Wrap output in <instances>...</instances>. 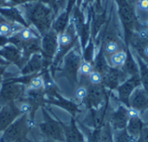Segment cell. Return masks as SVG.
<instances>
[{
	"label": "cell",
	"instance_id": "cell-1",
	"mask_svg": "<svg viewBox=\"0 0 148 142\" xmlns=\"http://www.w3.org/2000/svg\"><path fill=\"white\" fill-rule=\"evenodd\" d=\"M27 20L32 23L41 36L51 29L56 13L52 8L39 0L23 4Z\"/></svg>",
	"mask_w": 148,
	"mask_h": 142
},
{
	"label": "cell",
	"instance_id": "cell-2",
	"mask_svg": "<svg viewBox=\"0 0 148 142\" xmlns=\"http://www.w3.org/2000/svg\"><path fill=\"white\" fill-rule=\"evenodd\" d=\"M34 126L29 115H22L3 132L0 142H28V134Z\"/></svg>",
	"mask_w": 148,
	"mask_h": 142
},
{
	"label": "cell",
	"instance_id": "cell-3",
	"mask_svg": "<svg viewBox=\"0 0 148 142\" xmlns=\"http://www.w3.org/2000/svg\"><path fill=\"white\" fill-rule=\"evenodd\" d=\"M63 66L62 68H57L56 71L57 73V77H64L67 79L69 83L72 88H75L78 84V72L80 65L82 62V56L80 49L75 46L63 57Z\"/></svg>",
	"mask_w": 148,
	"mask_h": 142
},
{
	"label": "cell",
	"instance_id": "cell-4",
	"mask_svg": "<svg viewBox=\"0 0 148 142\" xmlns=\"http://www.w3.org/2000/svg\"><path fill=\"white\" fill-rule=\"evenodd\" d=\"M42 115L43 121L38 124L41 134L47 139L57 142H65L64 133L60 124L59 118H52L45 107L42 108Z\"/></svg>",
	"mask_w": 148,
	"mask_h": 142
},
{
	"label": "cell",
	"instance_id": "cell-5",
	"mask_svg": "<svg viewBox=\"0 0 148 142\" xmlns=\"http://www.w3.org/2000/svg\"><path fill=\"white\" fill-rule=\"evenodd\" d=\"M58 49V35L51 29L41 38V51L45 69H49Z\"/></svg>",
	"mask_w": 148,
	"mask_h": 142
},
{
	"label": "cell",
	"instance_id": "cell-6",
	"mask_svg": "<svg viewBox=\"0 0 148 142\" xmlns=\"http://www.w3.org/2000/svg\"><path fill=\"white\" fill-rule=\"evenodd\" d=\"M26 87L23 84L13 82L7 78L1 81L0 107L17 102L23 96Z\"/></svg>",
	"mask_w": 148,
	"mask_h": 142
},
{
	"label": "cell",
	"instance_id": "cell-7",
	"mask_svg": "<svg viewBox=\"0 0 148 142\" xmlns=\"http://www.w3.org/2000/svg\"><path fill=\"white\" fill-rule=\"evenodd\" d=\"M19 100L25 102L29 107V119L32 121H35V115L36 111L39 108L46 106V95L42 89H28L26 88L25 93L22 98Z\"/></svg>",
	"mask_w": 148,
	"mask_h": 142
},
{
	"label": "cell",
	"instance_id": "cell-8",
	"mask_svg": "<svg viewBox=\"0 0 148 142\" xmlns=\"http://www.w3.org/2000/svg\"><path fill=\"white\" fill-rule=\"evenodd\" d=\"M46 105H54L58 108H61L67 111L69 114H70L71 117L75 118L76 114L81 112L78 104H76L75 102L71 100L63 97L60 93V89L55 90L46 96Z\"/></svg>",
	"mask_w": 148,
	"mask_h": 142
},
{
	"label": "cell",
	"instance_id": "cell-9",
	"mask_svg": "<svg viewBox=\"0 0 148 142\" xmlns=\"http://www.w3.org/2000/svg\"><path fill=\"white\" fill-rule=\"evenodd\" d=\"M116 2L118 3L120 16L126 29V37L127 39H130L133 34L132 30L136 26L135 12L127 0H116Z\"/></svg>",
	"mask_w": 148,
	"mask_h": 142
},
{
	"label": "cell",
	"instance_id": "cell-10",
	"mask_svg": "<svg viewBox=\"0 0 148 142\" xmlns=\"http://www.w3.org/2000/svg\"><path fill=\"white\" fill-rule=\"evenodd\" d=\"M23 114L16 102H11L0 108V133L8 128Z\"/></svg>",
	"mask_w": 148,
	"mask_h": 142
},
{
	"label": "cell",
	"instance_id": "cell-11",
	"mask_svg": "<svg viewBox=\"0 0 148 142\" xmlns=\"http://www.w3.org/2000/svg\"><path fill=\"white\" fill-rule=\"evenodd\" d=\"M0 56L9 63L15 64L20 70L25 65L22 51L13 44H7L0 48Z\"/></svg>",
	"mask_w": 148,
	"mask_h": 142
},
{
	"label": "cell",
	"instance_id": "cell-12",
	"mask_svg": "<svg viewBox=\"0 0 148 142\" xmlns=\"http://www.w3.org/2000/svg\"><path fill=\"white\" fill-rule=\"evenodd\" d=\"M104 89L101 84L92 85L88 84V95L83 101L88 109L98 108L104 98Z\"/></svg>",
	"mask_w": 148,
	"mask_h": 142
},
{
	"label": "cell",
	"instance_id": "cell-13",
	"mask_svg": "<svg viewBox=\"0 0 148 142\" xmlns=\"http://www.w3.org/2000/svg\"><path fill=\"white\" fill-rule=\"evenodd\" d=\"M59 121L64 133L65 142H85L84 136L80 131L75 117H71L69 124H65L60 119Z\"/></svg>",
	"mask_w": 148,
	"mask_h": 142
},
{
	"label": "cell",
	"instance_id": "cell-14",
	"mask_svg": "<svg viewBox=\"0 0 148 142\" xmlns=\"http://www.w3.org/2000/svg\"><path fill=\"white\" fill-rule=\"evenodd\" d=\"M43 69H45L44 67L43 60L41 54L37 53L30 56V58L28 60V62L20 70V75H25L37 74L42 71Z\"/></svg>",
	"mask_w": 148,
	"mask_h": 142
},
{
	"label": "cell",
	"instance_id": "cell-15",
	"mask_svg": "<svg viewBox=\"0 0 148 142\" xmlns=\"http://www.w3.org/2000/svg\"><path fill=\"white\" fill-rule=\"evenodd\" d=\"M140 84V78L136 74L133 77H131L129 80L125 82L119 88V95L121 100L127 106H130L129 104V96L131 95L134 89L138 87Z\"/></svg>",
	"mask_w": 148,
	"mask_h": 142
},
{
	"label": "cell",
	"instance_id": "cell-16",
	"mask_svg": "<svg viewBox=\"0 0 148 142\" xmlns=\"http://www.w3.org/2000/svg\"><path fill=\"white\" fill-rule=\"evenodd\" d=\"M0 15L10 23H17L24 27H29L26 20L22 16L19 10L14 7L0 8Z\"/></svg>",
	"mask_w": 148,
	"mask_h": 142
},
{
	"label": "cell",
	"instance_id": "cell-17",
	"mask_svg": "<svg viewBox=\"0 0 148 142\" xmlns=\"http://www.w3.org/2000/svg\"><path fill=\"white\" fill-rule=\"evenodd\" d=\"M129 121V117L127 115V109L124 107H120L119 109L114 113L113 116L111 117V124L114 129L123 130L126 129Z\"/></svg>",
	"mask_w": 148,
	"mask_h": 142
},
{
	"label": "cell",
	"instance_id": "cell-18",
	"mask_svg": "<svg viewBox=\"0 0 148 142\" xmlns=\"http://www.w3.org/2000/svg\"><path fill=\"white\" fill-rule=\"evenodd\" d=\"M131 107L140 111L146 110L148 108V95L145 89L137 88L134 93Z\"/></svg>",
	"mask_w": 148,
	"mask_h": 142
},
{
	"label": "cell",
	"instance_id": "cell-19",
	"mask_svg": "<svg viewBox=\"0 0 148 142\" xmlns=\"http://www.w3.org/2000/svg\"><path fill=\"white\" fill-rule=\"evenodd\" d=\"M69 15L70 13L67 10L62 12L53 22L51 29L57 34L60 35L63 33L69 23Z\"/></svg>",
	"mask_w": 148,
	"mask_h": 142
},
{
	"label": "cell",
	"instance_id": "cell-20",
	"mask_svg": "<svg viewBox=\"0 0 148 142\" xmlns=\"http://www.w3.org/2000/svg\"><path fill=\"white\" fill-rule=\"evenodd\" d=\"M125 74L118 69H108V71L103 75V81L106 82V84L110 88H114L117 86L119 82H121L123 80V75Z\"/></svg>",
	"mask_w": 148,
	"mask_h": 142
},
{
	"label": "cell",
	"instance_id": "cell-21",
	"mask_svg": "<svg viewBox=\"0 0 148 142\" xmlns=\"http://www.w3.org/2000/svg\"><path fill=\"white\" fill-rule=\"evenodd\" d=\"M143 128V122L141 121L140 117L129 119L128 124L127 126V131L134 139H137L140 137Z\"/></svg>",
	"mask_w": 148,
	"mask_h": 142
},
{
	"label": "cell",
	"instance_id": "cell-22",
	"mask_svg": "<svg viewBox=\"0 0 148 142\" xmlns=\"http://www.w3.org/2000/svg\"><path fill=\"white\" fill-rule=\"evenodd\" d=\"M127 59V54L123 50H119L110 56V63L114 67H121L125 64Z\"/></svg>",
	"mask_w": 148,
	"mask_h": 142
},
{
	"label": "cell",
	"instance_id": "cell-23",
	"mask_svg": "<svg viewBox=\"0 0 148 142\" xmlns=\"http://www.w3.org/2000/svg\"><path fill=\"white\" fill-rule=\"evenodd\" d=\"M138 62L140 64V82L143 84L144 89L146 90V92L148 95V69L147 67L144 64V62H142L140 57H138Z\"/></svg>",
	"mask_w": 148,
	"mask_h": 142
},
{
	"label": "cell",
	"instance_id": "cell-24",
	"mask_svg": "<svg viewBox=\"0 0 148 142\" xmlns=\"http://www.w3.org/2000/svg\"><path fill=\"white\" fill-rule=\"evenodd\" d=\"M104 22H105V13H103L101 15H98L94 17L93 23H92V35L94 37L98 34V32Z\"/></svg>",
	"mask_w": 148,
	"mask_h": 142
},
{
	"label": "cell",
	"instance_id": "cell-25",
	"mask_svg": "<svg viewBox=\"0 0 148 142\" xmlns=\"http://www.w3.org/2000/svg\"><path fill=\"white\" fill-rule=\"evenodd\" d=\"M42 71H41L40 73H38L30 81V82L26 87V88H28V89H42V88H43V81H42Z\"/></svg>",
	"mask_w": 148,
	"mask_h": 142
},
{
	"label": "cell",
	"instance_id": "cell-26",
	"mask_svg": "<svg viewBox=\"0 0 148 142\" xmlns=\"http://www.w3.org/2000/svg\"><path fill=\"white\" fill-rule=\"evenodd\" d=\"M93 70H94L93 64L82 60L79 68L78 75H80L81 77H88Z\"/></svg>",
	"mask_w": 148,
	"mask_h": 142
},
{
	"label": "cell",
	"instance_id": "cell-27",
	"mask_svg": "<svg viewBox=\"0 0 148 142\" xmlns=\"http://www.w3.org/2000/svg\"><path fill=\"white\" fill-rule=\"evenodd\" d=\"M75 98L78 101H84L85 98L88 95V84L85 83H80L79 87L76 88L75 93Z\"/></svg>",
	"mask_w": 148,
	"mask_h": 142
},
{
	"label": "cell",
	"instance_id": "cell-28",
	"mask_svg": "<svg viewBox=\"0 0 148 142\" xmlns=\"http://www.w3.org/2000/svg\"><path fill=\"white\" fill-rule=\"evenodd\" d=\"M88 79L89 83L92 84V85H100L103 82L102 75L100 72L96 71V70H93L90 73V75L88 76Z\"/></svg>",
	"mask_w": 148,
	"mask_h": 142
},
{
	"label": "cell",
	"instance_id": "cell-29",
	"mask_svg": "<svg viewBox=\"0 0 148 142\" xmlns=\"http://www.w3.org/2000/svg\"><path fill=\"white\" fill-rule=\"evenodd\" d=\"M93 56H94V44H93L92 41H90V42H89V43H88V44L84 48V52H83V61L92 63Z\"/></svg>",
	"mask_w": 148,
	"mask_h": 142
},
{
	"label": "cell",
	"instance_id": "cell-30",
	"mask_svg": "<svg viewBox=\"0 0 148 142\" xmlns=\"http://www.w3.org/2000/svg\"><path fill=\"white\" fill-rule=\"evenodd\" d=\"M120 46L116 41H108L104 45V51L108 54L113 55L119 51Z\"/></svg>",
	"mask_w": 148,
	"mask_h": 142
},
{
	"label": "cell",
	"instance_id": "cell-31",
	"mask_svg": "<svg viewBox=\"0 0 148 142\" xmlns=\"http://www.w3.org/2000/svg\"><path fill=\"white\" fill-rule=\"evenodd\" d=\"M117 142H135V139L129 135L127 129H123L117 135Z\"/></svg>",
	"mask_w": 148,
	"mask_h": 142
},
{
	"label": "cell",
	"instance_id": "cell-32",
	"mask_svg": "<svg viewBox=\"0 0 148 142\" xmlns=\"http://www.w3.org/2000/svg\"><path fill=\"white\" fill-rule=\"evenodd\" d=\"M40 2H42V3L49 6L50 8H52L56 15L57 11H58V9H57V1L58 0H39Z\"/></svg>",
	"mask_w": 148,
	"mask_h": 142
},
{
	"label": "cell",
	"instance_id": "cell-33",
	"mask_svg": "<svg viewBox=\"0 0 148 142\" xmlns=\"http://www.w3.org/2000/svg\"><path fill=\"white\" fill-rule=\"evenodd\" d=\"M140 111L130 107L128 109H127V115H128V117L129 119H134V118H139L140 117Z\"/></svg>",
	"mask_w": 148,
	"mask_h": 142
},
{
	"label": "cell",
	"instance_id": "cell-34",
	"mask_svg": "<svg viewBox=\"0 0 148 142\" xmlns=\"http://www.w3.org/2000/svg\"><path fill=\"white\" fill-rule=\"evenodd\" d=\"M137 5L140 10H148V0H139Z\"/></svg>",
	"mask_w": 148,
	"mask_h": 142
},
{
	"label": "cell",
	"instance_id": "cell-35",
	"mask_svg": "<svg viewBox=\"0 0 148 142\" xmlns=\"http://www.w3.org/2000/svg\"><path fill=\"white\" fill-rule=\"evenodd\" d=\"M67 3H68V0H58L57 1V9H58V10L60 9H64L65 7H67Z\"/></svg>",
	"mask_w": 148,
	"mask_h": 142
},
{
	"label": "cell",
	"instance_id": "cell-36",
	"mask_svg": "<svg viewBox=\"0 0 148 142\" xmlns=\"http://www.w3.org/2000/svg\"><path fill=\"white\" fill-rule=\"evenodd\" d=\"M8 66H3V65H0V78L5 74V71H6V69H7Z\"/></svg>",
	"mask_w": 148,
	"mask_h": 142
},
{
	"label": "cell",
	"instance_id": "cell-37",
	"mask_svg": "<svg viewBox=\"0 0 148 142\" xmlns=\"http://www.w3.org/2000/svg\"><path fill=\"white\" fill-rule=\"evenodd\" d=\"M10 63H9L8 62H6L4 59H3L1 56H0V65H3V66H9Z\"/></svg>",
	"mask_w": 148,
	"mask_h": 142
},
{
	"label": "cell",
	"instance_id": "cell-38",
	"mask_svg": "<svg viewBox=\"0 0 148 142\" xmlns=\"http://www.w3.org/2000/svg\"><path fill=\"white\" fill-rule=\"evenodd\" d=\"M144 56H147L148 57V44L147 45H146V47L144 48Z\"/></svg>",
	"mask_w": 148,
	"mask_h": 142
},
{
	"label": "cell",
	"instance_id": "cell-39",
	"mask_svg": "<svg viewBox=\"0 0 148 142\" xmlns=\"http://www.w3.org/2000/svg\"><path fill=\"white\" fill-rule=\"evenodd\" d=\"M28 142H57V141H51V140H44V141H30V140H29Z\"/></svg>",
	"mask_w": 148,
	"mask_h": 142
},
{
	"label": "cell",
	"instance_id": "cell-40",
	"mask_svg": "<svg viewBox=\"0 0 148 142\" xmlns=\"http://www.w3.org/2000/svg\"><path fill=\"white\" fill-rule=\"evenodd\" d=\"M97 1V4H98V6L100 5V0H96Z\"/></svg>",
	"mask_w": 148,
	"mask_h": 142
},
{
	"label": "cell",
	"instance_id": "cell-41",
	"mask_svg": "<svg viewBox=\"0 0 148 142\" xmlns=\"http://www.w3.org/2000/svg\"><path fill=\"white\" fill-rule=\"evenodd\" d=\"M147 29H148V20L147 21Z\"/></svg>",
	"mask_w": 148,
	"mask_h": 142
},
{
	"label": "cell",
	"instance_id": "cell-42",
	"mask_svg": "<svg viewBox=\"0 0 148 142\" xmlns=\"http://www.w3.org/2000/svg\"><path fill=\"white\" fill-rule=\"evenodd\" d=\"M89 2H92V1H94V0H88Z\"/></svg>",
	"mask_w": 148,
	"mask_h": 142
},
{
	"label": "cell",
	"instance_id": "cell-43",
	"mask_svg": "<svg viewBox=\"0 0 148 142\" xmlns=\"http://www.w3.org/2000/svg\"><path fill=\"white\" fill-rule=\"evenodd\" d=\"M0 108H1V107H0Z\"/></svg>",
	"mask_w": 148,
	"mask_h": 142
}]
</instances>
